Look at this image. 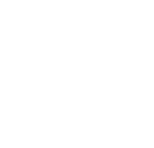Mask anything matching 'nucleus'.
<instances>
[]
</instances>
